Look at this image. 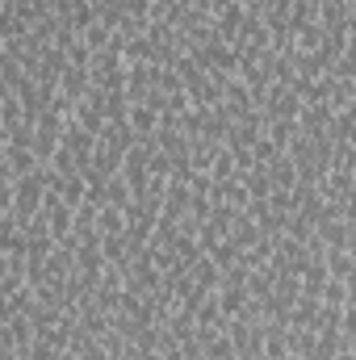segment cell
I'll return each mask as SVG.
<instances>
[{"instance_id": "1", "label": "cell", "mask_w": 356, "mask_h": 360, "mask_svg": "<svg viewBox=\"0 0 356 360\" xmlns=\"http://www.w3.org/2000/svg\"><path fill=\"white\" fill-rule=\"evenodd\" d=\"M42 222H46V231H51V239H68L72 235V218H76V205H68L63 197H55V193H46L42 197Z\"/></svg>"}, {"instance_id": "2", "label": "cell", "mask_w": 356, "mask_h": 360, "mask_svg": "<svg viewBox=\"0 0 356 360\" xmlns=\"http://www.w3.org/2000/svg\"><path fill=\"white\" fill-rule=\"evenodd\" d=\"M331 105H302L298 109V134H306V139H327V130H331Z\"/></svg>"}, {"instance_id": "3", "label": "cell", "mask_w": 356, "mask_h": 360, "mask_svg": "<svg viewBox=\"0 0 356 360\" xmlns=\"http://www.w3.org/2000/svg\"><path fill=\"white\" fill-rule=\"evenodd\" d=\"M126 126L134 130V139H151L160 126V109L151 101H130L126 105Z\"/></svg>"}, {"instance_id": "4", "label": "cell", "mask_w": 356, "mask_h": 360, "mask_svg": "<svg viewBox=\"0 0 356 360\" xmlns=\"http://www.w3.org/2000/svg\"><path fill=\"white\" fill-rule=\"evenodd\" d=\"M126 231V210L122 205H96V235H122Z\"/></svg>"}, {"instance_id": "5", "label": "cell", "mask_w": 356, "mask_h": 360, "mask_svg": "<svg viewBox=\"0 0 356 360\" xmlns=\"http://www.w3.org/2000/svg\"><path fill=\"white\" fill-rule=\"evenodd\" d=\"M4 96H8V84H4V80H0V101H4Z\"/></svg>"}, {"instance_id": "6", "label": "cell", "mask_w": 356, "mask_h": 360, "mask_svg": "<svg viewBox=\"0 0 356 360\" xmlns=\"http://www.w3.org/2000/svg\"><path fill=\"white\" fill-rule=\"evenodd\" d=\"M0 4H8V0H0Z\"/></svg>"}]
</instances>
